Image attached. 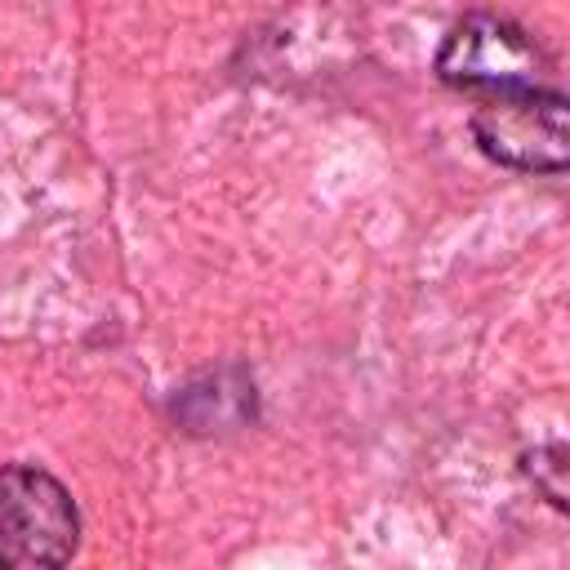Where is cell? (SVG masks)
<instances>
[{
	"label": "cell",
	"mask_w": 570,
	"mask_h": 570,
	"mask_svg": "<svg viewBox=\"0 0 570 570\" xmlns=\"http://www.w3.org/2000/svg\"><path fill=\"white\" fill-rule=\"evenodd\" d=\"M80 543V512L58 476L31 463L0 468V566H62Z\"/></svg>",
	"instance_id": "obj_1"
},
{
	"label": "cell",
	"mask_w": 570,
	"mask_h": 570,
	"mask_svg": "<svg viewBox=\"0 0 570 570\" xmlns=\"http://www.w3.org/2000/svg\"><path fill=\"white\" fill-rule=\"evenodd\" d=\"M472 138L490 160L508 169L561 174L566 169V98L543 85L494 89L472 111Z\"/></svg>",
	"instance_id": "obj_2"
},
{
	"label": "cell",
	"mask_w": 570,
	"mask_h": 570,
	"mask_svg": "<svg viewBox=\"0 0 570 570\" xmlns=\"http://www.w3.org/2000/svg\"><path fill=\"white\" fill-rule=\"evenodd\" d=\"M436 71L445 85H459V89H525V85H539V71H543V58L539 49L525 40L521 27L494 18V13H472L463 18L441 53H436Z\"/></svg>",
	"instance_id": "obj_3"
}]
</instances>
